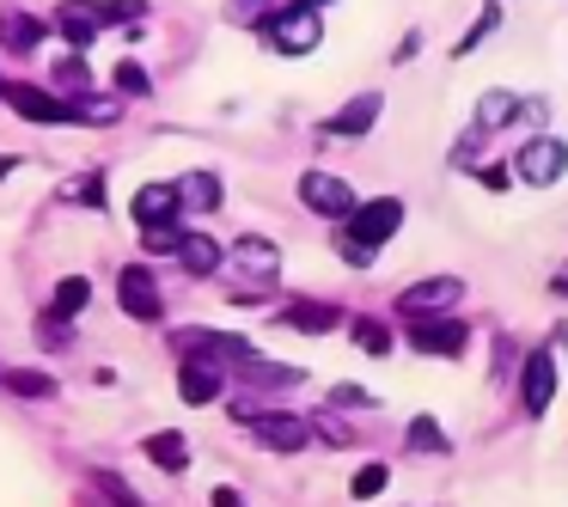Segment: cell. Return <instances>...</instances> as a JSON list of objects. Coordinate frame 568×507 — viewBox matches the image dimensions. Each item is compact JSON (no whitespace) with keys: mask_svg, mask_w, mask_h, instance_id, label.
Returning a JSON list of instances; mask_svg holds the SVG:
<instances>
[{"mask_svg":"<svg viewBox=\"0 0 568 507\" xmlns=\"http://www.w3.org/2000/svg\"><path fill=\"white\" fill-rule=\"evenodd\" d=\"M397 226H404V202L397 196H373V202H355L343 221V239L361 251H379L385 239H397Z\"/></svg>","mask_w":568,"mask_h":507,"instance_id":"cell-1","label":"cell"},{"mask_svg":"<svg viewBox=\"0 0 568 507\" xmlns=\"http://www.w3.org/2000/svg\"><path fill=\"white\" fill-rule=\"evenodd\" d=\"M263 38H270V50H282V55H312L324 43V19L300 13V7H275V13H263Z\"/></svg>","mask_w":568,"mask_h":507,"instance_id":"cell-2","label":"cell"},{"mask_svg":"<svg viewBox=\"0 0 568 507\" xmlns=\"http://www.w3.org/2000/svg\"><path fill=\"white\" fill-rule=\"evenodd\" d=\"M458 300H465V282H458V275H428V282H416V287H404V294H397V312H404L409 324L453 318Z\"/></svg>","mask_w":568,"mask_h":507,"instance_id":"cell-3","label":"cell"},{"mask_svg":"<svg viewBox=\"0 0 568 507\" xmlns=\"http://www.w3.org/2000/svg\"><path fill=\"white\" fill-rule=\"evenodd\" d=\"M233 422H245L251 434H257L263 446H275V453H300V446L312 440V428L300 416H282V409H239L233 404Z\"/></svg>","mask_w":568,"mask_h":507,"instance_id":"cell-4","label":"cell"},{"mask_svg":"<svg viewBox=\"0 0 568 507\" xmlns=\"http://www.w3.org/2000/svg\"><path fill=\"white\" fill-rule=\"evenodd\" d=\"M514 178H526V184L550 190L556 178H568V141H556V135H531L526 148H519Z\"/></svg>","mask_w":568,"mask_h":507,"instance_id":"cell-5","label":"cell"},{"mask_svg":"<svg viewBox=\"0 0 568 507\" xmlns=\"http://www.w3.org/2000/svg\"><path fill=\"white\" fill-rule=\"evenodd\" d=\"M300 202H306L312 214H324V221H348L355 190H348V178H336V172H300Z\"/></svg>","mask_w":568,"mask_h":507,"instance_id":"cell-6","label":"cell"},{"mask_svg":"<svg viewBox=\"0 0 568 507\" xmlns=\"http://www.w3.org/2000/svg\"><path fill=\"white\" fill-rule=\"evenodd\" d=\"M116 306L129 312L135 324H160L165 318V306H160V282H153L141 263H129L123 275H116Z\"/></svg>","mask_w":568,"mask_h":507,"instance_id":"cell-7","label":"cell"},{"mask_svg":"<svg viewBox=\"0 0 568 507\" xmlns=\"http://www.w3.org/2000/svg\"><path fill=\"white\" fill-rule=\"evenodd\" d=\"M50 26L62 31L74 50H87V43H99V31H111V19H104L99 0H62V7L50 13Z\"/></svg>","mask_w":568,"mask_h":507,"instance_id":"cell-8","label":"cell"},{"mask_svg":"<svg viewBox=\"0 0 568 507\" xmlns=\"http://www.w3.org/2000/svg\"><path fill=\"white\" fill-rule=\"evenodd\" d=\"M233 263H239V275H245V287H275V275H282V251L270 245L263 233H245L233 245ZM239 287V294H245Z\"/></svg>","mask_w":568,"mask_h":507,"instance_id":"cell-9","label":"cell"},{"mask_svg":"<svg viewBox=\"0 0 568 507\" xmlns=\"http://www.w3.org/2000/svg\"><path fill=\"white\" fill-rule=\"evenodd\" d=\"M465 343H470V331H465V318H422V324H409V348L416 355H465Z\"/></svg>","mask_w":568,"mask_h":507,"instance_id":"cell-10","label":"cell"},{"mask_svg":"<svg viewBox=\"0 0 568 507\" xmlns=\"http://www.w3.org/2000/svg\"><path fill=\"white\" fill-rule=\"evenodd\" d=\"M556 397V355H544V348H531L526 367H519V404H526V416H544Z\"/></svg>","mask_w":568,"mask_h":507,"instance_id":"cell-11","label":"cell"},{"mask_svg":"<svg viewBox=\"0 0 568 507\" xmlns=\"http://www.w3.org/2000/svg\"><path fill=\"white\" fill-rule=\"evenodd\" d=\"M282 324H287V331H306V336H331L336 324H343V306H331V300H312V294H300V300H287Z\"/></svg>","mask_w":568,"mask_h":507,"instance_id":"cell-12","label":"cell"},{"mask_svg":"<svg viewBox=\"0 0 568 507\" xmlns=\"http://www.w3.org/2000/svg\"><path fill=\"white\" fill-rule=\"evenodd\" d=\"M379 111H385V99L379 92H361V99H348L343 111L324 123V135H367L373 123H379Z\"/></svg>","mask_w":568,"mask_h":507,"instance_id":"cell-13","label":"cell"},{"mask_svg":"<svg viewBox=\"0 0 568 507\" xmlns=\"http://www.w3.org/2000/svg\"><path fill=\"white\" fill-rule=\"evenodd\" d=\"M178 184H141L135 190V226H165V221H178Z\"/></svg>","mask_w":568,"mask_h":507,"instance_id":"cell-14","label":"cell"},{"mask_svg":"<svg viewBox=\"0 0 568 507\" xmlns=\"http://www.w3.org/2000/svg\"><path fill=\"white\" fill-rule=\"evenodd\" d=\"M178 392H184V404H214L221 397V367L214 361H184L178 367Z\"/></svg>","mask_w":568,"mask_h":507,"instance_id":"cell-15","label":"cell"},{"mask_svg":"<svg viewBox=\"0 0 568 507\" xmlns=\"http://www.w3.org/2000/svg\"><path fill=\"white\" fill-rule=\"evenodd\" d=\"M43 31H50V19H31V13H19V7H7V13H0V43H7L13 55L38 50Z\"/></svg>","mask_w":568,"mask_h":507,"instance_id":"cell-16","label":"cell"},{"mask_svg":"<svg viewBox=\"0 0 568 507\" xmlns=\"http://www.w3.org/2000/svg\"><path fill=\"white\" fill-rule=\"evenodd\" d=\"M178 209L214 214V209H221V178H214V172H184V178H178Z\"/></svg>","mask_w":568,"mask_h":507,"instance_id":"cell-17","label":"cell"},{"mask_svg":"<svg viewBox=\"0 0 568 507\" xmlns=\"http://www.w3.org/2000/svg\"><path fill=\"white\" fill-rule=\"evenodd\" d=\"M178 263H184L190 275H202V282H209V275H221V245H214V239H202V233H184V245H178Z\"/></svg>","mask_w":568,"mask_h":507,"instance_id":"cell-18","label":"cell"},{"mask_svg":"<svg viewBox=\"0 0 568 507\" xmlns=\"http://www.w3.org/2000/svg\"><path fill=\"white\" fill-rule=\"evenodd\" d=\"M141 453H148L160 470H184V465H190V440H184L178 428H160V434H148V446H141Z\"/></svg>","mask_w":568,"mask_h":507,"instance_id":"cell-19","label":"cell"},{"mask_svg":"<svg viewBox=\"0 0 568 507\" xmlns=\"http://www.w3.org/2000/svg\"><path fill=\"white\" fill-rule=\"evenodd\" d=\"M87 300H92L87 275H62V282H55V294H50V318H80V312H87Z\"/></svg>","mask_w":568,"mask_h":507,"instance_id":"cell-20","label":"cell"},{"mask_svg":"<svg viewBox=\"0 0 568 507\" xmlns=\"http://www.w3.org/2000/svg\"><path fill=\"white\" fill-rule=\"evenodd\" d=\"M514 116H519V92L495 87V92H483V99H477V129H507Z\"/></svg>","mask_w":568,"mask_h":507,"instance_id":"cell-21","label":"cell"},{"mask_svg":"<svg viewBox=\"0 0 568 507\" xmlns=\"http://www.w3.org/2000/svg\"><path fill=\"white\" fill-rule=\"evenodd\" d=\"M0 385L13 397H55L62 385H55V373H38V367H7L0 373Z\"/></svg>","mask_w":568,"mask_h":507,"instance_id":"cell-22","label":"cell"},{"mask_svg":"<svg viewBox=\"0 0 568 507\" xmlns=\"http://www.w3.org/2000/svg\"><path fill=\"white\" fill-rule=\"evenodd\" d=\"M239 379H257V385H300V367H275V361H263L257 348H251L245 361H233Z\"/></svg>","mask_w":568,"mask_h":507,"instance_id":"cell-23","label":"cell"},{"mask_svg":"<svg viewBox=\"0 0 568 507\" xmlns=\"http://www.w3.org/2000/svg\"><path fill=\"white\" fill-rule=\"evenodd\" d=\"M348 336H355V348L361 355H392V324H379V318H348Z\"/></svg>","mask_w":568,"mask_h":507,"instance_id":"cell-24","label":"cell"},{"mask_svg":"<svg viewBox=\"0 0 568 507\" xmlns=\"http://www.w3.org/2000/svg\"><path fill=\"white\" fill-rule=\"evenodd\" d=\"M409 453L440 458V453H453V440H446V428H440L434 416H416V422H409Z\"/></svg>","mask_w":568,"mask_h":507,"instance_id":"cell-25","label":"cell"},{"mask_svg":"<svg viewBox=\"0 0 568 507\" xmlns=\"http://www.w3.org/2000/svg\"><path fill=\"white\" fill-rule=\"evenodd\" d=\"M495 31H501V7H495V0H489V7H483V13H477V26H470L465 38L453 43V55H470V50H477L483 38H495Z\"/></svg>","mask_w":568,"mask_h":507,"instance_id":"cell-26","label":"cell"},{"mask_svg":"<svg viewBox=\"0 0 568 507\" xmlns=\"http://www.w3.org/2000/svg\"><path fill=\"white\" fill-rule=\"evenodd\" d=\"M116 92H123V99H148L153 92V74L141 62H116Z\"/></svg>","mask_w":568,"mask_h":507,"instance_id":"cell-27","label":"cell"},{"mask_svg":"<svg viewBox=\"0 0 568 507\" xmlns=\"http://www.w3.org/2000/svg\"><path fill=\"white\" fill-rule=\"evenodd\" d=\"M92 483H99V495H111V507H141V495L129 489L116 470H92Z\"/></svg>","mask_w":568,"mask_h":507,"instance_id":"cell-28","label":"cell"},{"mask_svg":"<svg viewBox=\"0 0 568 507\" xmlns=\"http://www.w3.org/2000/svg\"><path fill=\"white\" fill-rule=\"evenodd\" d=\"M55 87H62V92H87L92 87L87 62H80V55H62V62H55Z\"/></svg>","mask_w":568,"mask_h":507,"instance_id":"cell-29","label":"cell"},{"mask_svg":"<svg viewBox=\"0 0 568 507\" xmlns=\"http://www.w3.org/2000/svg\"><path fill=\"white\" fill-rule=\"evenodd\" d=\"M385 483H392V470H385V465H361V470H355V483H348V489H355V501H373V495H379Z\"/></svg>","mask_w":568,"mask_h":507,"instance_id":"cell-30","label":"cell"},{"mask_svg":"<svg viewBox=\"0 0 568 507\" xmlns=\"http://www.w3.org/2000/svg\"><path fill=\"white\" fill-rule=\"evenodd\" d=\"M141 245H148V251H178V245H184V226H178V221H165V226H141Z\"/></svg>","mask_w":568,"mask_h":507,"instance_id":"cell-31","label":"cell"},{"mask_svg":"<svg viewBox=\"0 0 568 507\" xmlns=\"http://www.w3.org/2000/svg\"><path fill=\"white\" fill-rule=\"evenodd\" d=\"M68 202H87V209H104V178L92 172V178H74L68 184Z\"/></svg>","mask_w":568,"mask_h":507,"instance_id":"cell-32","label":"cell"},{"mask_svg":"<svg viewBox=\"0 0 568 507\" xmlns=\"http://www.w3.org/2000/svg\"><path fill=\"white\" fill-rule=\"evenodd\" d=\"M331 404H348V409H367V404H373V392H361V385H336V392H331Z\"/></svg>","mask_w":568,"mask_h":507,"instance_id":"cell-33","label":"cell"},{"mask_svg":"<svg viewBox=\"0 0 568 507\" xmlns=\"http://www.w3.org/2000/svg\"><path fill=\"white\" fill-rule=\"evenodd\" d=\"M318 434H324V440H336V446H348V440H355L343 416H324V422H318Z\"/></svg>","mask_w":568,"mask_h":507,"instance_id":"cell-34","label":"cell"},{"mask_svg":"<svg viewBox=\"0 0 568 507\" xmlns=\"http://www.w3.org/2000/svg\"><path fill=\"white\" fill-rule=\"evenodd\" d=\"M483 184H489V190H507V184H514V172H507V165H483Z\"/></svg>","mask_w":568,"mask_h":507,"instance_id":"cell-35","label":"cell"},{"mask_svg":"<svg viewBox=\"0 0 568 507\" xmlns=\"http://www.w3.org/2000/svg\"><path fill=\"white\" fill-rule=\"evenodd\" d=\"M214 507H239V489H214Z\"/></svg>","mask_w":568,"mask_h":507,"instance_id":"cell-36","label":"cell"},{"mask_svg":"<svg viewBox=\"0 0 568 507\" xmlns=\"http://www.w3.org/2000/svg\"><path fill=\"white\" fill-rule=\"evenodd\" d=\"M287 7H300V13H318V7H331V0H287Z\"/></svg>","mask_w":568,"mask_h":507,"instance_id":"cell-37","label":"cell"},{"mask_svg":"<svg viewBox=\"0 0 568 507\" xmlns=\"http://www.w3.org/2000/svg\"><path fill=\"white\" fill-rule=\"evenodd\" d=\"M13 165H19V153H0V178H13Z\"/></svg>","mask_w":568,"mask_h":507,"instance_id":"cell-38","label":"cell"},{"mask_svg":"<svg viewBox=\"0 0 568 507\" xmlns=\"http://www.w3.org/2000/svg\"><path fill=\"white\" fill-rule=\"evenodd\" d=\"M0 92H7V74H0Z\"/></svg>","mask_w":568,"mask_h":507,"instance_id":"cell-39","label":"cell"}]
</instances>
